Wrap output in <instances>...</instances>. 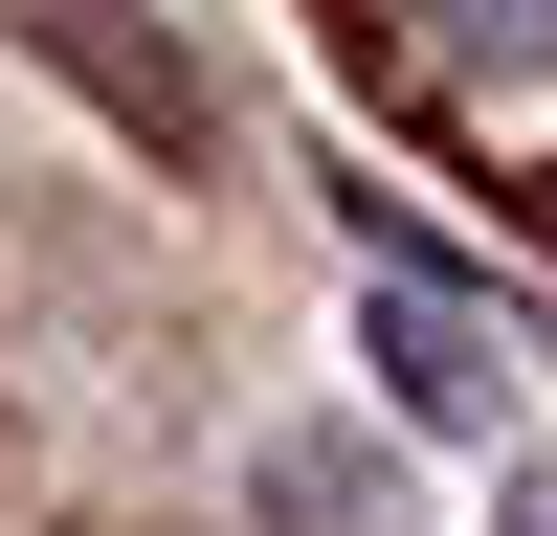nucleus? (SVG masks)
Segmentation results:
<instances>
[{
  "label": "nucleus",
  "instance_id": "f257e3e1",
  "mask_svg": "<svg viewBox=\"0 0 557 536\" xmlns=\"http://www.w3.org/2000/svg\"><path fill=\"white\" fill-rule=\"evenodd\" d=\"M357 45H380L446 134H491V157L557 134V0H357Z\"/></svg>",
  "mask_w": 557,
  "mask_h": 536
},
{
  "label": "nucleus",
  "instance_id": "f03ea898",
  "mask_svg": "<svg viewBox=\"0 0 557 536\" xmlns=\"http://www.w3.org/2000/svg\"><path fill=\"white\" fill-rule=\"evenodd\" d=\"M380 380H401V425H446V447H513V336H491V313L446 291L424 246H380Z\"/></svg>",
  "mask_w": 557,
  "mask_h": 536
},
{
  "label": "nucleus",
  "instance_id": "7ed1b4c3",
  "mask_svg": "<svg viewBox=\"0 0 557 536\" xmlns=\"http://www.w3.org/2000/svg\"><path fill=\"white\" fill-rule=\"evenodd\" d=\"M268 514H290V536H401V470L335 447V425H290V447H268Z\"/></svg>",
  "mask_w": 557,
  "mask_h": 536
},
{
  "label": "nucleus",
  "instance_id": "20e7f679",
  "mask_svg": "<svg viewBox=\"0 0 557 536\" xmlns=\"http://www.w3.org/2000/svg\"><path fill=\"white\" fill-rule=\"evenodd\" d=\"M491 536H557V491H513V514H491Z\"/></svg>",
  "mask_w": 557,
  "mask_h": 536
}]
</instances>
